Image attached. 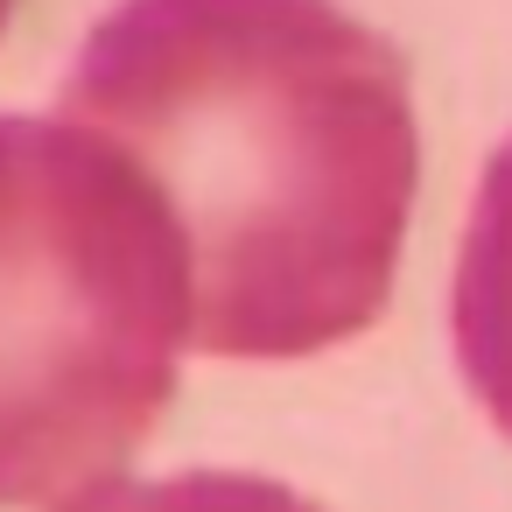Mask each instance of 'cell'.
<instances>
[{
  "instance_id": "obj_1",
  "label": "cell",
  "mask_w": 512,
  "mask_h": 512,
  "mask_svg": "<svg viewBox=\"0 0 512 512\" xmlns=\"http://www.w3.org/2000/svg\"><path fill=\"white\" fill-rule=\"evenodd\" d=\"M57 113L169 197L197 274L190 351L288 365L386 316L421 127L400 50L337 0H120Z\"/></svg>"
},
{
  "instance_id": "obj_4",
  "label": "cell",
  "mask_w": 512,
  "mask_h": 512,
  "mask_svg": "<svg viewBox=\"0 0 512 512\" xmlns=\"http://www.w3.org/2000/svg\"><path fill=\"white\" fill-rule=\"evenodd\" d=\"M64 512H323V505L253 470H176V477H113Z\"/></svg>"
},
{
  "instance_id": "obj_3",
  "label": "cell",
  "mask_w": 512,
  "mask_h": 512,
  "mask_svg": "<svg viewBox=\"0 0 512 512\" xmlns=\"http://www.w3.org/2000/svg\"><path fill=\"white\" fill-rule=\"evenodd\" d=\"M449 330H456V365L477 407L512 435V141L484 162L463 253H456Z\"/></svg>"
},
{
  "instance_id": "obj_2",
  "label": "cell",
  "mask_w": 512,
  "mask_h": 512,
  "mask_svg": "<svg viewBox=\"0 0 512 512\" xmlns=\"http://www.w3.org/2000/svg\"><path fill=\"white\" fill-rule=\"evenodd\" d=\"M197 330L190 239L99 127L0 113V505L113 484L176 400Z\"/></svg>"
}]
</instances>
